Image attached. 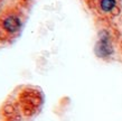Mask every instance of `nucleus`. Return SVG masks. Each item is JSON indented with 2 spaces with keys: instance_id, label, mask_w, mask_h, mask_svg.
I'll return each instance as SVG.
<instances>
[{
  "instance_id": "1",
  "label": "nucleus",
  "mask_w": 122,
  "mask_h": 121,
  "mask_svg": "<svg viewBox=\"0 0 122 121\" xmlns=\"http://www.w3.org/2000/svg\"><path fill=\"white\" fill-rule=\"evenodd\" d=\"M22 27L21 12L16 8H8L0 15V40H11L18 36Z\"/></svg>"
},
{
  "instance_id": "5",
  "label": "nucleus",
  "mask_w": 122,
  "mask_h": 121,
  "mask_svg": "<svg viewBox=\"0 0 122 121\" xmlns=\"http://www.w3.org/2000/svg\"><path fill=\"white\" fill-rule=\"evenodd\" d=\"M16 108L14 106L12 103H6L4 105V109H2V113H4L5 117L7 118H14L16 116Z\"/></svg>"
},
{
  "instance_id": "3",
  "label": "nucleus",
  "mask_w": 122,
  "mask_h": 121,
  "mask_svg": "<svg viewBox=\"0 0 122 121\" xmlns=\"http://www.w3.org/2000/svg\"><path fill=\"white\" fill-rule=\"evenodd\" d=\"M18 102L22 112L26 116H31L36 113L38 108L41 105L43 96L37 89L24 88L18 94Z\"/></svg>"
},
{
  "instance_id": "6",
  "label": "nucleus",
  "mask_w": 122,
  "mask_h": 121,
  "mask_svg": "<svg viewBox=\"0 0 122 121\" xmlns=\"http://www.w3.org/2000/svg\"><path fill=\"white\" fill-rule=\"evenodd\" d=\"M119 48H120V53H121V55H122V39L120 42V44H119Z\"/></svg>"
},
{
  "instance_id": "7",
  "label": "nucleus",
  "mask_w": 122,
  "mask_h": 121,
  "mask_svg": "<svg viewBox=\"0 0 122 121\" xmlns=\"http://www.w3.org/2000/svg\"><path fill=\"white\" fill-rule=\"evenodd\" d=\"M0 15H1V8H0Z\"/></svg>"
},
{
  "instance_id": "4",
  "label": "nucleus",
  "mask_w": 122,
  "mask_h": 121,
  "mask_svg": "<svg viewBox=\"0 0 122 121\" xmlns=\"http://www.w3.org/2000/svg\"><path fill=\"white\" fill-rule=\"evenodd\" d=\"M113 42L110 33L107 30H102L99 35V40L95 45V53L96 55L101 58H107L113 54Z\"/></svg>"
},
{
  "instance_id": "2",
  "label": "nucleus",
  "mask_w": 122,
  "mask_h": 121,
  "mask_svg": "<svg viewBox=\"0 0 122 121\" xmlns=\"http://www.w3.org/2000/svg\"><path fill=\"white\" fill-rule=\"evenodd\" d=\"M93 14L103 20H112L121 14L122 0H86Z\"/></svg>"
}]
</instances>
